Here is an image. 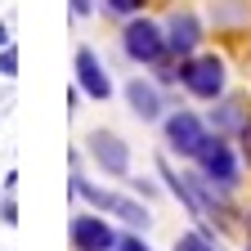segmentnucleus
<instances>
[{
    "mask_svg": "<svg viewBox=\"0 0 251 251\" xmlns=\"http://www.w3.org/2000/svg\"><path fill=\"white\" fill-rule=\"evenodd\" d=\"M72 193H76V198H85L94 211H108V215H117L121 225H130L135 233L152 225V215H148V206H144V202H135V198H121V193H108V188L90 184L81 171H72Z\"/></svg>",
    "mask_w": 251,
    "mask_h": 251,
    "instance_id": "f257e3e1",
    "label": "nucleus"
},
{
    "mask_svg": "<svg viewBox=\"0 0 251 251\" xmlns=\"http://www.w3.org/2000/svg\"><path fill=\"white\" fill-rule=\"evenodd\" d=\"M121 50H126L130 63L157 68L162 58H171V50H166V27L152 23V18H144V14L126 18V27H121Z\"/></svg>",
    "mask_w": 251,
    "mask_h": 251,
    "instance_id": "f03ea898",
    "label": "nucleus"
},
{
    "mask_svg": "<svg viewBox=\"0 0 251 251\" xmlns=\"http://www.w3.org/2000/svg\"><path fill=\"white\" fill-rule=\"evenodd\" d=\"M225 58L220 54H188V58H179V85L193 94V99H220L225 94Z\"/></svg>",
    "mask_w": 251,
    "mask_h": 251,
    "instance_id": "7ed1b4c3",
    "label": "nucleus"
},
{
    "mask_svg": "<svg viewBox=\"0 0 251 251\" xmlns=\"http://www.w3.org/2000/svg\"><path fill=\"white\" fill-rule=\"evenodd\" d=\"M193 162H198V171H202L215 188H225V193H233V188H238V152H233V144H229L225 135H211Z\"/></svg>",
    "mask_w": 251,
    "mask_h": 251,
    "instance_id": "20e7f679",
    "label": "nucleus"
},
{
    "mask_svg": "<svg viewBox=\"0 0 251 251\" xmlns=\"http://www.w3.org/2000/svg\"><path fill=\"white\" fill-rule=\"evenodd\" d=\"M166 144H171V152H179V157H188V162H193V157L202 152V144L211 139V130H206V121L198 117V112H188V108H179V112H171L166 117Z\"/></svg>",
    "mask_w": 251,
    "mask_h": 251,
    "instance_id": "39448f33",
    "label": "nucleus"
},
{
    "mask_svg": "<svg viewBox=\"0 0 251 251\" xmlns=\"http://www.w3.org/2000/svg\"><path fill=\"white\" fill-rule=\"evenodd\" d=\"M85 148L94 157V166L108 171L112 179H126V175H130V144H126L117 130H90L85 135Z\"/></svg>",
    "mask_w": 251,
    "mask_h": 251,
    "instance_id": "423d86ee",
    "label": "nucleus"
},
{
    "mask_svg": "<svg viewBox=\"0 0 251 251\" xmlns=\"http://www.w3.org/2000/svg\"><path fill=\"white\" fill-rule=\"evenodd\" d=\"M72 251H117V229L99 211H81L72 215Z\"/></svg>",
    "mask_w": 251,
    "mask_h": 251,
    "instance_id": "0eeeda50",
    "label": "nucleus"
},
{
    "mask_svg": "<svg viewBox=\"0 0 251 251\" xmlns=\"http://www.w3.org/2000/svg\"><path fill=\"white\" fill-rule=\"evenodd\" d=\"M198 45H202V18L193 9H175L166 18V50H171V58L179 63L188 54H198Z\"/></svg>",
    "mask_w": 251,
    "mask_h": 251,
    "instance_id": "6e6552de",
    "label": "nucleus"
},
{
    "mask_svg": "<svg viewBox=\"0 0 251 251\" xmlns=\"http://www.w3.org/2000/svg\"><path fill=\"white\" fill-rule=\"evenodd\" d=\"M76 85H81V94H90L94 103L112 99V76H108V68L99 63V54H94L90 45L76 50Z\"/></svg>",
    "mask_w": 251,
    "mask_h": 251,
    "instance_id": "1a4fd4ad",
    "label": "nucleus"
},
{
    "mask_svg": "<svg viewBox=\"0 0 251 251\" xmlns=\"http://www.w3.org/2000/svg\"><path fill=\"white\" fill-rule=\"evenodd\" d=\"M126 103H130V112H135L139 121H162V108H166L157 81H144V76L126 81Z\"/></svg>",
    "mask_w": 251,
    "mask_h": 251,
    "instance_id": "9d476101",
    "label": "nucleus"
},
{
    "mask_svg": "<svg viewBox=\"0 0 251 251\" xmlns=\"http://www.w3.org/2000/svg\"><path fill=\"white\" fill-rule=\"evenodd\" d=\"M242 121H247V112H242V99H225V94H220V99H215V112H211L215 135H229V130H238Z\"/></svg>",
    "mask_w": 251,
    "mask_h": 251,
    "instance_id": "9b49d317",
    "label": "nucleus"
},
{
    "mask_svg": "<svg viewBox=\"0 0 251 251\" xmlns=\"http://www.w3.org/2000/svg\"><path fill=\"white\" fill-rule=\"evenodd\" d=\"M175 251H220V242H215V233H206V229H188V233L175 238Z\"/></svg>",
    "mask_w": 251,
    "mask_h": 251,
    "instance_id": "f8f14e48",
    "label": "nucleus"
},
{
    "mask_svg": "<svg viewBox=\"0 0 251 251\" xmlns=\"http://www.w3.org/2000/svg\"><path fill=\"white\" fill-rule=\"evenodd\" d=\"M144 5L148 0H103V9L112 18H135V14H144Z\"/></svg>",
    "mask_w": 251,
    "mask_h": 251,
    "instance_id": "ddd939ff",
    "label": "nucleus"
},
{
    "mask_svg": "<svg viewBox=\"0 0 251 251\" xmlns=\"http://www.w3.org/2000/svg\"><path fill=\"white\" fill-rule=\"evenodd\" d=\"M0 76H5V81H14V76H18V50H14V45L0 50Z\"/></svg>",
    "mask_w": 251,
    "mask_h": 251,
    "instance_id": "4468645a",
    "label": "nucleus"
},
{
    "mask_svg": "<svg viewBox=\"0 0 251 251\" xmlns=\"http://www.w3.org/2000/svg\"><path fill=\"white\" fill-rule=\"evenodd\" d=\"M238 148H242V162L251 166V112H247V121L238 126Z\"/></svg>",
    "mask_w": 251,
    "mask_h": 251,
    "instance_id": "2eb2a0df",
    "label": "nucleus"
},
{
    "mask_svg": "<svg viewBox=\"0 0 251 251\" xmlns=\"http://www.w3.org/2000/svg\"><path fill=\"white\" fill-rule=\"evenodd\" d=\"M117 251H152L139 233H117Z\"/></svg>",
    "mask_w": 251,
    "mask_h": 251,
    "instance_id": "dca6fc26",
    "label": "nucleus"
},
{
    "mask_svg": "<svg viewBox=\"0 0 251 251\" xmlns=\"http://www.w3.org/2000/svg\"><path fill=\"white\" fill-rule=\"evenodd\" d=\"M0 220H5L9 229L18 225V202H14V193H5V202H0Z\"/></svg>",
    "mask_w": 251,
    "mask_h": 251,
    "instance_id": "f3484780",
    "label": "nucleus"
},
{
    "mask_svg": "<svg viewBox=\"0 0 251 251\" xmlns=\"http://www.w3.org/2000/svg\"><path fill=\"white\" fill-rule=\"evenodd\" d=\"M68 5H72L76 18H90V14H94V0H68Z\"/></svg>",
    "mask_w": 251,
    "mask_h": 251,
    "instance_id": "a211bd4d",
    "label": "nucleus"
},
{
    "mask_svg": "<svg viewBox=\"0 0 251 251\" xmlns=\"http://www.w3.org/2000/svg\"><path fill=\"white\" fill-rule=\"evenodd\" d=\"M130 188L144 193V198H157V184H148V179H130Z\"/></svg>",
    "mask_w": 251,
    "mask_h": 251,
    "instance_id": "6ab92c4d",
    "label": "nucleus"
},
{
    "mask_svg": "<svg viewBox=\"0 0 251 251\" xmlns=\"http://www.w3.org/2000/svg\"><path fill=\"white\" fill-rule=\"evenodd\" d=\"M5 45H9V27L0 23V50H5Z\"/></svg>",
    "mask_w": 251,
    "mask_h": 251,
    "instance_id": "aec40b11",
    "label": "nucleus"
},
{
    "mask_svg": "<svg viewBox=\"0 0 251 251\" xmlns=\"http://www.w3.org/2000/svg\"><path fill=\"white\" fill-rule=\"evenodd\" d=\"M247 251H251V242H247Z\"/></svg>",
    "mask_w": 251,
    "mask_h": 251,
    "instance_id": "412c9836",
    "label": "nucleus"
}]
</instances>
